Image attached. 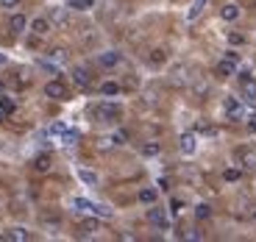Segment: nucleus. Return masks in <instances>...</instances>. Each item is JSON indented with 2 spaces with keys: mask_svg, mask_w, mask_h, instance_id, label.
Instances as JSON below:
<instances>
[{
  "mask_svg": "<svg viewBox=\"0 0 256 242\" xmlns=\"http://www.w3.org/2000/svg\"><path fill=\"white\" fill-rule=\"evenodd\" d=\"M100 95H103V98H114V95H120V84H114V81H103V84H100Z\"/></svg>",
  "mask_w": 256,
  "mask_h": 242,
  "instance_id": "a211bd4d",
  "label": "nucleus"
},
{
  "mask_svg": "<svg viewBox=\"0 0 256 242\" xmlns=\"http://www.w3.org/2000/svg\"><path fill=\"white\" fill-rule=\"evenodd\" d=\"M9 28H11V33H22V31H28V17H25V14H20V11H11V17H9Z\"/></svg>",
  "mask_w": 256,
  "mask_h": 242,
  "instance_id": "0eeeda50",
  "label": "nucleus"
},
{
  "mask_svg": "<svg viewBox=\"0 0 256 242\" xmlns=\"http://www.w3.org/2000/svg\"><path fill=\"white\" fill-rule=\"evenodd\" d=\"M98 64L106 67V70H111V67L120 64V53L117 50H106V53H98Z\"/></svg>",
  "mask_w": 256,
  "mask_h": 242,
  "instance_id": "f8f14e48",
  "label": "nucleus"
},
{
  "mask_svg": "<svg viewBox=\"0 0 256 242\" xmlns=\"http://www.w3.org/2000/svg\"><path fill=\"white\" fill-rule=\"evenodd\" d=\"M254 220H256V212H254Z\"/></svg>",
  "mask_w": 256,
  "mask_h": 242,
  "instance_id": "ea45409f",
  "label": "nucleus"
},
{
  "mask_svg": "<svg viewBox=\"0 0 256 242\" xmlns=\"http://www.w3.org/2000/svg\"><path fill=\"white\" fill-rule=\"evenodd\" d=\"M220 17L226 22H234L237 17H240V6H237V3H226V6L220 9Z\"/></svg>",
  "mask_w": 256,
  "mask_h": 242,
  "instance_id": "dca6fc26",
  "label": "nucleus"
},
{
  "mask_svg": "<svg viewBox=\"0 0 256 242\" xmlns=\"http://www.w3.org/2000/svg\"><path fill=\"white\" fill-rule=\"evenodd\" d=\"M47 59L56 61V64H61V61H67V50H64V47H53V50L47 53Z\"/></svg>",
  "mask_w": 256,
  "mask_h": 242,
  "instance_id": "cd10ccee",
  "label": "nucleus"
},
{
  "mask_svg": "<svg viewBox=\"0 0 256 242\" xmlns=\"http://www.w3.org/2000/svg\"><path fill=\"white\" fill-rule=\"evenodd\" d=\"M242 159H245V167H254L256 165V156H251V153H242Z\"/></svg>",
  "mask_w": 256,
  "mask_h": 242,
  "instance_id": "c9c22d12",
  "label": "nucleus"
},
{
  "mask_svg": "<svg viewBox=\"0 0 256 242\" xmlns=\"http://www.w3.org/2000/svg\"><path fill=\"white\" fill-rule=\"evenodd\" d=\"M206 3H209V0H195V3L189 6V11H187V20H189V22H192V20H198V17H200V11L206 9Z\"/></svg>",
  "mask_w": 256,
  "mask_h": 242,
  "instance_id": "4be33fe9",
  "label": "nucleus"
},
{
  "mask_svg": "<svg viewBox=\"0 0 256 242\" xmlns=\"http://www.w3.org/2000/svg\"><path fill=\"white\" fill-rule=\"evenodd\" d=\"M47 20H50V25H67V20H70V9H67V6H53Z\"/></svg>",
  "mask_w": 256,
  "mask_h": 242,
  "instance_id": "9d476101",
  "label": "nucleus"
},
{
  "mask_svg": "<svg viewBox=\"0 0 256 242\" xmlns=\"http://www.w3.org/2000/svg\"><path fill=\"white\" fill-rule=\"evenodd\" d=\"M78 178H81L87 187H98V173H92V170H87V167L78 170Z\"/></svg>",
  "mask_w": 256,
  "mask_h": 242,
  "instance_id": "6ab92c4d",
  "label": "nucleus"
},
{
  "mask_svg": "<svg viewBox=\"0 0 256 242\" xmlns=\"http://www.w3.org/2000/svg\"><path fill=\"white\" fill-rule=\"evenodd\" d=\"M50 167H53V159H50L47 153L33 159V170H36V173H50Z\"/></svg>",
  "mask_w": 256,
  "mask_h": 242,
  "instance_id": "2eb2a0df",
  "label": "nucleus"
},
{
  "mask_svg": "<svg viewBox=\"0 0 256 242\" xmlns=\"http://www.w3.org/2000/svg\"><path fill=\"white\" fill-rule=\"evenodd\" d=\"M70 206H73V212H78V214H92V206H95V203H92V200H87V198H73L70 200Z\"/></svg>",
  "mask_w": 256,
  "mask_h": 242,
  "instance_id": "ddd939ff",
  "label": "nucleus"
},
{
  "mask_svg": "<svg viewBox=\"0 0 256 242\" xmlns=\"http://www.w3.org/2000/svg\"><path fill=\"white\" fill-rule=\"evenodd\" d=\"M240 178H242V170H240V167H228V170H223V181H228V184L240 181Z\"/></svg>",
  "mask_w": 256,
  "mask_h": 242,
  "instance_id": "b1692460",
  "label": "nucleus"
},
{
  "mask_svg": "<svg viewBox=\"0 0 256 242\" xmlns=\"http://www.w3.org/2000/svg\"><path fill=\"white\" fill-rule=\"evenodd\" d=\"M151 61H153V64H162V61H165V50H153Z\"/></svg>",
  "mask_w": 256,
  "mask_h": 242,
  "instance_id": "72a5a7b5",
  "label": "nucleus"
},
{
  "mask_svg": "<svg viewBox=\"0 0 256 242\" xmlns=\"http://www.w3.org/2000/svg\"><path fill=\"white\" fill-rule=\"evenodd\" d=\"M0 240H6V242H28L31 240V231L22 228V226H14V228H9V231L0 234Z\"/></svg>",
  "mask_w": 256,
  "mask_h": 242,
  "instance_id": "423d86ee",
  "label": "nucleus"
},
{
  "mask_svg": "<svg viewBox=\"0 0 256 242\" xmlns=\"http://www.w3.org/2000/svg\"><path fill=\"white\" fill-rule=\"evenodd\" d=\"M78 139H81V134H78L75 128H64V134H61V145H75Z\"/></svg>",
  "mask_w": 256,
  "mask_h": 242,
  "instance_id": "393cba45",
  "label": "nucleus"
},
{
  "mask_svg": "<svg viewBox=\"0 0 256 242\" xmlns=\"http://www.w3.org/2000/svg\"><path fill=\"white\" fill-rule=\"evenodd\" d=\"M0 109L6 111V117H9V114H14V109H17V106H14V100H11L9 95H3V92H0Z\"/></svg>",
  "mask_w": 256,
  "mask_h": 242,
  "instance_id": "bb28decb",
  "label": "nucleus"
},
{
  "mask_svg": "<svg viewBox=\"0 0 256 242\" xmlns=\"http://www.w3.org/2000/svg\"><path fill=\"white\" fill-rule=\"evenodd\" d=\"M178 148H181V153L184 156H192L195 151H198V139H195V134H181Z\"/></svg>",
  "mask_w": 256,
  "mask_h": 242,
  "instance_id": "6e6552de",
  "label": "nucleus"
},
{
  "mask_svg": "<svg viewBox=\"0 0 256 242\" xmlns=\"http://www.w3.org/2000/svg\"><path fill=\"white\" fill-rule=\"evenodd\" d=\"M64 128H67L64 122H53V125H50L45 134H47V136H61V134H64Z\"/></svg>",
  "mask_w": 256,
  "mask_h": 242,
  "instance_id": "c756f323",
  "label": "nucleus"
},
{
  "mask_svg": "<svg viewBox=\"0 0 256 242\" xmlns=\"http://www.w3.org/2000/svg\"><path fill=\"white\" fill-rule=\"evenodd\" d=\"M181 209H184V203H181V200H173V203H170V212H173V214H178Z\"/></svg>",
  "mask_w": 256,
  "mask_h": 242,
  "instance_id": "f704fd0d",
  "label": "nucleus"
},
{
  "mask_svg": "<svg viewBox=\"0 0 256 242\" xmlns=\"http://www.w3.org/2000/svg\"><path fill=\"white\" fill-rule=\"evenodd\" d=\"M228 45H234V47H240V45H245V36H242V33H234V31H228Z\"/></svg>",
  "mask_w": 256,
  "mask_h": 242,
  "instance_id": "2f4dec72",
  "label": "nucleus"
},
{
  "mask_svg": "<svg viewBox=\"0 0 256 242\" xmlns=\"http://www.w3.org/2000/svg\"><path fill=\"white\" fill-rule=\"evenodd\" d=\"M28 28H31V33H36V36H47V33H50V20H47V17H33V20L28 22Z\"/></svg>",
  "mask_w": 256,
  "mask_h": 242,
  "instance_id": "1a4fd4ad",
  "label": "nucleus"
},
{
  "mask_svg": "<svg viewBox=\"0 0 256 242\" xmlns=\"http://www.w3.org/2000/svg\"><path fill=\"white\" fill-rule=\"evenodd\" d=\"M92 114H95L100 122H117L120 120V114H122V109H120V103H109V100H103V103H98V106L92 109Z\"/></svg>",
  "mask_w": 256,
  "mask_h": 242,
  "instance_id": "f257e3e1",
  "label": "nucleus"
},
{
  "mask_svg": "<svg viewBox=\"0 0 256 242\" xmlns=\"http://www.w3.org/2000/svg\"><path fill=\"white\" fill-rule=\"evenodd\" d=\"M45 98L67 100V87L59 81V78H53V81H47V84H45Z\"/></svg>",
  "mask_w": 256,
  "mask_h": 242,
  "instance_id": "39448f33",
  "label": "nucleus"
},
{
  "mask_svg": "<svg viewBox=\"0 0 256 242\" xmlns=\"http://www.w3.org/2000/svg\"><path fill=\"white\" fill-rule=\"evenodd\" d=\"M73 81H75L78 89H89L92 87V76H89L84 67H75V70H73Z\"/></svg>",
  "mask_w": 256,
  "mask_h": 242,
  "instance_id": "9b49d317",
  "label": "nucleus"
},
{
  "mask_svg": "<svg viewBox=\"0 0 256 242\" xmlns=\"http://www.w3.org/2000/svg\"><path fill=\"white\" fill-rule=\"evenodd\" d=\"M3 120H6V111L0 109V122H3Z\"/></svg>",
  "mask_w": 256,
  "mask_h": 242,
  "instance_id": "58836bf2",
  "label": "nucleus"
},
{
  "mask_svg": "<svg viewBox=\"0 0 256 242\" xmlns=\"http://www.w3.org/2000/svg\"><path fill=\"white\" fill-rule=\"evenodd\" d=\"M240 81H242V100L248 106H256V81L251 78V73H240Z\"/></svg>",
  "mask_w": 256,
  "mask_h": 242,
  "instance_id": "7ed1b4c3",
  "label": "nucleus"
},
{
  "mask_svg": "<svg viewBox=\"0 0 256 242\" xmlns=\"http://www.w3.org/2000/svg\"><path fill=\"white\" fill-rule=\"evenodd\" d=\"M0 92H3V87H0Z\"/></svg>",
  "mask_w": 256,
  "mask_h": 242,
  "instance_id": "a19ab883",
  "label": "nucleus"
},
{
  "mask_svg": "<svg viewBox=\"0 0 256 242\" xmlns=\"http://www.w3.org/2000/svg\"><path fill=\"white\" fill-rule=\"evenodd\" d=\"M156 198H159V192H156L153 187H145V189H139V203H145V206H151V203H156Z\"/></svg>",
  "mask_w": 256,
  "mask_h": 242,
  "instance_id": "f3484780",
  "label": "nucleus"
},
{
  "mask_svg": "<svg viewBox=\"0 0 256 242\" xmlns=\"http://www.w3.org/2000/svg\"><path fill=\"white\" fill-rule=\"evenodd\" d=\"M6 61H9V59H6V56H3V53H0V67H3V64H6Z\"/></svg>",
  "mask_w": 256,
  "mask_h": 242,
  "instance_id": "4c0bfd02",
  "label": "nucleus"
},
{
  "mask_svg": "<svg viewBox=\"0 0 256 242\" xmlns=\"http://www.w3.org/2000/svg\"><path fill=\"white\" fill-rule=\"evenodd\" d=\"M254 6H256V3H254Z\"/></svg>",
  "mask_w": 256,
  "mask_h": 242,
  "instance_id": "79ce46f5",
  "label": "nucleus"
},
{
  "mask_svg": "<svg viewBox=\"0 0 256 242\" xmlns=\"http://www.w3.org/2000/svg\"><path fill=\"white\" fill-rule=\"evenodd\" d=\"M148 220H151V226H156L159 231H170V217H167V212L159 209L156 203H151V209H148Z\"/></svg>",
  "mask_w": 256,
  "mask_h": 242,
  "instance_id": "f03ea898",
  "label": "nucleus"
},
{
  "mask_svg": "<svg viewBox=\"0 0 256 242\" xmlns=\"http://www.w3.org/2000/svg\"><path fill=\"white\" fill-rule=\"evenodd\" d=\"M95 6V0H70L67 3V9H73V11H89Z\"/></svg>",
  "mask_w": 256,
  "mask_h": 242,
  "instance_id": "5701e85b",
  "label": "nucleus"
},
{
  "mask_svg": "<svg viewBox=\"0 0 256 242\" xmlns=\"http://www.w3.org/2000/svg\"><path fill=\"white\" fill-rule=\"evenodd\" d=\"M92 214H95V217H103V220H109L114 212H111L106 203H95V206H92Z\"/></svg>",
  "mask_w": 256,
  "mask_h": 242,
  "instance_id": "a878e982",
  "label": "nucleus"
},
{
  "mask_svg": "<svg viewBox=\"0 0 256 242\" xmlns=\"http://www.w3.org/2000/svg\"><path fill=\"white\" fill-rule=\"evenodd\" d=\"M223 111H226V117H231V120H242V114H245L240 98H231V95L223 100Z\"/></svg>",
  "mask_w": 256,
  "mask_h": 242,
  "instance_id": "20e7f679",
  "label": "nucleus"
},
{
  "mask_svg": "<svg viewBox=\"0 0 256 242\" xmlns=\"http://www.w3.org/2000/svg\"><path fill=\"white\" fill-rule=\"evenodd\" d=\"M139 153H142L145 159H153V156L162 153V145H159V142H145L142 148H139Z\"/></svg>",
  "mask_w": 256,
  "mask_h": 242,
  "instance_id": "412c9836",
  "label": "nucleus"
},
{
  "mask_svg": "<svg viewBox=\"0 0 256 242\" xmlns=\"http://www.w3.org/2000/svg\"><path fill=\"white\" fill-rule=\"evenodd\" d=\"M84 231L95 234V231H98V220H87V223H84Z\"/></svg>",
  "mask_w": 256,
  "mask_h": 242,
  "instance_id": "473e14b6",
  "label": "nucleus"
},
{
  "mask_svg": "<svg viewBox=\"0 0 256 242\" xmlns=\"http://www.w3.org/2000/svg\"><path fill=\"white\" fill-rule=\"evenodd\" d=\"M248 128H251V131L256 134V114H254V117H251V120H248Z\"/></svg>",
  "mask_w": 256,
  "mask_h": 242,
  "instance_id": "e433bc0d",
  "label": "nucleus"
},
{
  "mask_svg": "<svg viewBox=\"0 0 256 242\" xmlns=\"http://www.w3.org/2000/svg\"><path fill=\"white\" fill-rule=\"evenodd\" d=\"M20 3L22 0H0V9L3 11H17L20 9Z\"/></svg>",
  "mask_w": 256,
  "mask_h": 242,
  "instance_id": "7c9ffc66",
  "label": "nucleus"
},
{
  "mask_svg": "<svg viewBox=\"0 0 256 242\" xmlns=\"http://www.w3.org/2000/svg\"><path fill=\"white\" fill-rule=\"evenodd\" d=\"M234 70H237V61H231V59H226V56H223L220 64H217V76L228 78V76H234Z\"/></svg>",
  "mask_w": 256,
  "mask_h": 242,
  "instance_id": "4468645a",
  "label": "nucleus"
},
{
  "mask_svg": "<svg viewBox=\"0 0 256 242\" xmlns=\"http://www.w3.org/2000/svg\"><path fill=\"white\" fill-rule=\"evenodd\" d=\"M195 217H198V220H209L211 217V206L209 203H198V206H195Z\"/></svg>",
  "mask_w": 256,
  "mask_h": 242,
  "instance_id": "c85d7f7f",
  "label": "nucleus"
},
{
  "mask_svg": "<svg viewBox=\"0 0 256 242\" xmlns=\"http://www.w3.org/2000/svg\"><path fill=\"white\" fill-rule=\"evenodd\" d=\"M125 142H128V134L125 131H114L111 136L103 139V148H109V145H125Z\"/></svg>",
  "mask_w": 256,
  "mask_h": 242,
  "instance_id": "aec40b11",
  "label": "nucleus"
}]
</instances>
